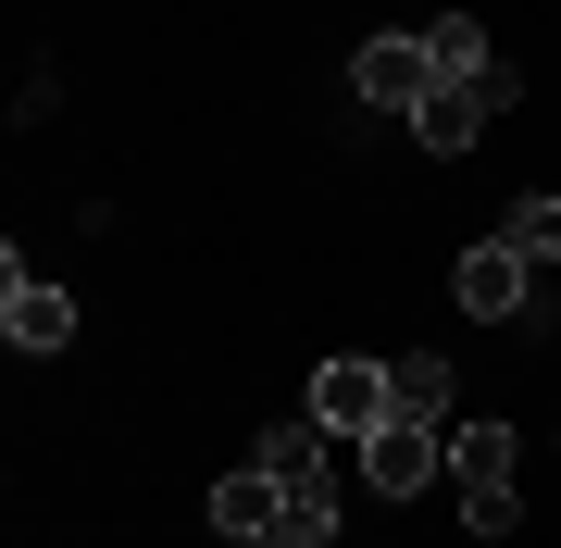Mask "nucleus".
Segmentation results:
<instances>
[{"mask_svg":"<svg viewBox=\"0 0 561 548\" xmlns=\"http://www.w3.org/2000/svg\"><path fill=\"white\" fill-rule=\"evenodd\" d=\"M350 88H362V101H375V113H412L424 88H437V62H424V38H362Z\"/></svg>","mask_w":561,"mask_h":548,"instance_id":"obj_5","label":"nucleus"},{"mask_svg":"<svg viewBox=\"0 0 561 548\" xmlns=\"http://www.w3.org/2000/svg\"><path fill=\"white\" fill-rule=\"evenodd\" d=\"M275 524H287V487H275L262 462L213 487V536H225V548H275Z\"/></svg>","mask_w":561,"mask_h":548,"instance_id":"obj_6","label":"nucleus"},{"mask_svg":"<svg viewBox=\"0 0 561 548\" xmlns=\"http://www.w3.org/2000/svg\"><path fill=\"white\" fill-rule=\"evenodd\" d=\"M275 548H337V511H312V499H287V524H275Z\"/></svg>","mask_w":561,"mask_h":548,"instance_id":"obj_13","label":"nucleus"},{"mask_svg":"<svg viewBox=\"0 0 561 548\" xmlns=\"http://www.w3.org/2000/svg\"><path fill=\"white\" fill-rule=\"evenodd\" d=\"M424 474H449V424H375L362 436V487L375 499H424Z\"/></svg>","mask_w":561,"mask_h":548,"instance_id":"obj_2","label":"nucleus"},{"mask_svg":"<svg viewBox=\"0 0 561 548\" xmlns=\"http://www.w3.org/2000/svg\"><path fill=\"white\" fill-rule=\"evenodd\" d=\"M461 411V374L437 349H412V362H387V424H449Z\"/></svg>","mask_w":561,"mask_h":548,"instance_id":"obj_7","label":"nucleus"},{"mask_svg":"<svg viewBox=\"0 0 561 548\" xmlns=\"http://www.w3.org/2000/svg\"><path fill=\"white\" fill-rule=\"evenodd\" d=\"M500 237L524 249V263H561V200H512V212H500Z\"/></svg>","mask_w":561,"mask_h":548,"instance_id":"obj_12","label":"nucleus"},{"mask_svg":"<svg viewBox=\"0 0 561 548\" xmlns=\"http://www.w3.org/2000/svg\"><path fill=\"white\" fill-rule=\"evenodd\" d=\"M0 325H13V349H62V337H76V300H62L50 275L13 263V287H0Z\"/></svg>","mask_w":561,"mask_h":548,"instance_id":"obj_8","label":"nucleus"},{"mask_svg":"<svg viewBox=\"0 0 561 548\" xmlns=\"http://www.w3.org/2000/svg\"><path fill=\"white\" fill-rule=\"evenodd\" d=\"M486 125H500V113H486V101H474V88H449V75H437V88H424V101H412V138H424V150H437V163H449V150H474V138H486Z\"/></svg>","mask_w":561,"mask_h":548,"instance_id":"obj_9","label":"nucleus"},{"mask_svg":"<svg viewBox=\"0 0 561 548\" xmlns=\"http://www.w3.org/2000/svg\"><path fill=\"white\" fill-rule=\"evenodd\" d=\"M449 474L461 487H512V424H449Z\"/></svg>","mask_w":561,"mask_h":548,"instance_id":"obj_11","label":"nucleus"},{"mask_svg":"<svg viewBox=\"0 0 561 548\" xmlns=\"http://www.w3.org/2000/svg\"><path fill=\"white\" fill-rule=\"evenodd\" d=\"M449 300L474 312V325H512V312H524V249H512V237H474V249L449 263Z\"/></svg>","mask_w":561,"mask_h":548,"instance_id":"obj_4","label":"nucleus"},{"mask_svg":"<svg viewBox=\"0 0 561 548\" xmlns=\"http://www.w3.org/2000/svg\"><path fill=\"white\" fill-rule=\"evenodd\" d=\"M424 62H437L449 88H474L486 62H500V50H486V25H474V13H437V25H424Z\"/></svg>","mask_w":561,"mask_h":548,"instance_id":"obj_10","label":"nucleus"},{"mask_svg":"<svg viewBox=\"0 0 561 548\" xmlns=\"http://www.w3.org/2000/svg\"><path fill=\"white\" fill-rule=\"evenodd\" d=\"M337 448H350V436H324L312 411H300V424H262V448H250V462L275 474L287 499H312V511H337Z\"/></svg>","mask_w":561,"mask_h":548,"instance_id":"obj_1","label":"nucleus"},{"mask_svg":"<svg viewBox=\"0 0 561 548\" xmlns=\"http://www.w3.org/2000/svg\"><path fill=\"white\" fill-rule=\"evenodd\" d=\"M312 424L362 448V436H375V424H387V362H350V349H337V362H324V374H312Z\"/></svg>","mask_w":561,"mask_h":548,"instance_id":"obj_3","label":"nucleus"}]
</instances>
